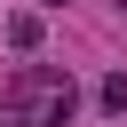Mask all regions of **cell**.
<instances>
[{
	"mask_svg": "<svg viewBox=\"0 0 127 127\" xmlns=\"http://www.w3.org/2000/svg\"><path fill=\"white\" fill-rule=\"evenodd\" d=\"M119 8H127V0H119Z\"/></svg>",
	"mask_w": 127,
	"mask_h": 127,
	"instance_id": "cell-5",
	"label": "cell"
},
{
	"mask_svg": "<svg viewBox=\"0 0 127 127\" xmlns=\"http://www.w3.org/2000/svg\"><path fill=\"white\" fill-rule=\"evenodd\" d=\"M95 103H103L111 119H127V71H103V87H95Z\"/></svg>",
	"mask_w": 127,
	"mask_h": 127,
	"instance_id": "cell-3",
	"label": "cell"
},
{
	"mask_svg": "<svg viewBox=\"0 0 127 127\" xmlns=\"http://www.w3.org/2000/svg\"><path fill=\"white\" fill-rule=\"evenodd\" d=\"M8 48H24V56L40 48V8H16L8 16Z\"/></svg>",
	"mask_w": 127,
	"mask_h": 127,
	"instance_id": "cell-2",
	"label": "cell"
},
{
	"mask_svg": "<svg viewBox=\"0 0 127 127\" xmlns=\"http://www.w3.org/2000/svg\"><path fill=\"white\" fill-rule=\"evenodd\" d=\"M0 111H8V127H71L79 87H71V71H56V64H24V71L0 87Z\"/></svg>",
	"mask_w": 127,
	"mask_h": 127,
	"instance_id": "cell-1",
	"label": "cell"
},
{
	"mask_svg": "<svg viewBox=\"0 0 127 127\" xmlns=\"http://www.w3.org/2000/svg\"><path fill=\"white\" fill-rule=\"evenodd\" d=\"M40 8H64V0H40Z\"/></svg>",
	"mask_w": 127,
	"mask_h": 127,
	"instance_id": "cell-4",
	"label": "cell"
}]
</instances>
